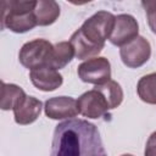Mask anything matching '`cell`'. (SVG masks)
<instances>
[{
  "label": "cell",
  "instance_id": "cell-1",
  "mask_svg": "<svg viewBox=\"0 0 156 156\" xmlns=\"http://www.w3.org/2000/svg\"><path fill=\"white\" fill-rule=\"evenodd\" d=\"M50 156H107L95 124L72 118L58 123L54 130Z\"/></svg>",
  "mask_w": 156,
  "mask_h": 156
},
{
  "label": "cell",
  "instance_id": "cell-2",
  "mask_svg": "<svg viewBox=\"0 0 156 156\" xmlns=\"http://www.w3.org/2000/svg\"><path fill=\"white\" fill-rule=\"evenodd\" d=\"M37 1L5 0L1 2V27L13 33H26L37 24L34 9Z\"/></svg>",
  "mask_w": 156,
  "mask_h": 156
},
{
  "label": "cell",
  "instance_id": "cell-3",
  "mask_svg": "<svg viewBox=\"0 0 156 156\" xmlns=\"http://www.w3.org/2000/svg\"><path fill=\"white\" fill-rule=\"evenodd\" d=\"M116 16L107 11H98L91 17L84 21L79 30L90 43L100 46H105L106 39H110Z\"/></svg>",
  "mask_w": 156,
  "mask_h": 156
},
{
  "label": "cell",
  "instance_id": "cell-4",
  "mask_svg": "<svg viewBox=\"0 0 156 156\" xmlns=\"http://www.w3.org/2000/svg\"><path fill=\"white\" fill-rule=\"evenodd\" d=\"M54 51V45L45 39H34L26 43L18 54L22 66L28 69H37L49 66Z\"/></svg>",
  "mask_w": 156,
  "mask_h": 156
},
{
  "label": "cell",
  "instance_id": "cell-5",
  "mask_svg": "<svg viewBox=\"0 0 156 156\" xmlns=\"http://www.w3.org/2000/svg\"><path fill=\"white\" fill-rule=\"evenodd\" d=\"M78 77L84 83L104 84L111 78V65L106 57L96 56L80 63L77 68Z\"/></svg>",
  "mask_w": 156,
  "mask_h": 156
},
{
  "label": "cell",
  "instance_id": "cell-6",
  "mask_svg": "<svg viewBox=\"0 0 156 156\" xmlns=\"http://www.w3.org/2000/svg\"><path fill=\"white\" fill-rule=\"evenodd\" d=\"M122 62L129 68H138L146 63L151 56V45L144 37H136L134 40L119 49Z\"/></svg>",
  "mask_w": 156,
  "mask_h": 156
},
{
  "label": "cell",
  "instance_id": "cell-7",
  "mask_svg": "<svg viewBox=\"0 0 156 156\" xmlns=\"http://www.w3.org/2000/svg\"><path fill=\"white\" fill-rule=\"evenodd\" d=\"M77 104L79 113L88 118H100L111 110L106 98L95 88L82 94Z\"/></svg>",
  "mask_w": 156,
  "mask_h": 156
},
{
  "label": "cell",
  "instance_id": "cell-8",
  "mask_svg": "<svg viewBox=\"0 0 156 156\" xmlns=\"http://www.w3.org/2000/svg\"><path fill=\"white\" fill-rule=\"evenodd\" d=\"M139 24L136 20L128 13H122L116 16L115 27L110 37V43L115 46H124L138 37Z\"/></svg>",
  "mask_w": 156,
  "mask_h": 156
},
{
  "label": "cell",
  "instance_id": "cell-9",
  "mask_svg": "<svg viewBox=\"0 0 156 156\" xmlns=\"http://www.w3.org/2000/svg\"><path fill=\"white\" fill-rule=\"evenodd\" d=\"M44 111L51 119H72L79 113L77 100L71 96H55L46 100Z\"/></svg>",
  "mask_w": 156,
  "mask_h": 156
},
{
  "label": "cell",
  "instance_id": "cell-10",
  "mask_svg": "<svg viewBox=\"0 0 156 156\" xmlns=\"http://www.w3.org/2000/svg\"><path fill=\"white\" fill-rule=\"evenodd\" d=\"M29 78L33 85L41 91H54L60 88L63 82V78L58 71L50 66L32 69L29 72Z\"/></svg>",
  "mask_w": 156,
  "mask_h": 156
},
{
  "label": "cell",
  "instance_id": "cell-11",
  "mask_svg": "<svg viewBox=\"0 0 156 156\" xmlns=\"http://www.w3.org/2000/svg\"><path fill=\"white\" fill-rule=\"evenodd\" d=\"M43 104L40 100H38L34 96L26 95L12 110L15 122L21 126H27L37 121L41 112Z\"/></svg>",
  "mask_w": 156,
  "mask_h": 156
},
{
  "label": "cell",
  "instance_id": "cell-12",
  "mask_svg": "<svg viewBox=\"0 0 156 156\" xmlns=\"http://www.w3.org/2000/svg\"><path fill=\"white\" fill-rule=\"evenodd\" d=\"M69 43L72 44L74 49V56L78 60H85V58L89 60V58L96 57L104 49V46L95 45L90 43L88 39H85V37L82 34L79 29L71 35Z\"/></svg>",
  "mask_w": 156,
  "mask_h": 156
},
{
  "label": "cell",
  "instance_id": "cell-13",
  "mask_svg": "<svg viewBox=\"0 0 156 156\" xmlns=\"http://www.w3.org/2000/svg\"><path fill=\"white\" fill-rule=\"evenodd\" d=\"M34 15L38 26H50L60 16V6L54 0H39L35 4Z\"/></svg>",
  "mask_w": 156,
  "mask_h": 156
},
{
  "label": "cell",
  "instance_id": "cell-14",
  "mask_svg": "<svg viewBox=\"0 0 156 156\" xmlns=\"http://www.w3.org/2000/svg\"><path fill=\"white\" fill-rule=\"evenodd\" d=\"M26 96L24 90L16 85L1 82V100H0V107L4 111L13 110L15 106Z\"/></svg>",
  "mask_w": 156,
  "mask_h": 156
},
{
  "label": "cell",
  "instance_id": "cell-15",
  "mask_svg": "<svg viewBox=\"0 0 156 156\" xmlns=\"http://www.w3.org/2000/svg\"><path fill=\"white\" fill-rule=\"evenodd\" d=\"M74 56V49L69 41H60L54 45V51L50 61V67L55 69L65 68Z\"/></svg>",
  "mask_w": 156,
  "mask_h": 156
},
{
  "label": "cell",
  "instance_id": "cell-16",
  "mask_svg": "<svg viewBox=\"0 0 156 156\" xmlns=\"http://www.w3.org/2000/svg\"><path fill=\"white\" fill-rule=\"evenodd\" d=\"M136 91L140 100L146 104L156 105V72L141 77L138 82Z\"/></svg>",
  "mask_w": 156,
  "mask_h": 156
},
{
  "label": "cell",
  "instance_id": "cell-17",
  "mask_svg": "<svg viewBox=\"0 0 156 156\" xmlns=\"http://www.w3.org/2000/svg\"><path fill=\"white\" fill-rule=\"evenodd\" d=\"M95 89H98L105 98L106 100L108 101V105L112 108H116L118 107L121 104H122V100H123V90L121 88V85L116 82V80H108L104 84H100V85H95L94 87Z\"/></svg>",
  "mask_w": 156,
  "mask_h": 156
},
{
  "label": "cell",
  "instance_id": "cell-18",
  "mask_svg": "<svg viewBox=\"0 0 156 156\" xmlns=\"http://www.w3.org/2000/svg\"><path fill=\"white\" fill-rule=\"evenodd\" d=\"M141 6L145 10L149 27L154 33H156V1H141Z\"/></svg>",
  "mask_w": 156,
  "mask_h": 156
},
{
  "label": "cell",
  "instance_id": "cell-19",
  "mask_svg": "<svg viewBox=\"0 0 156 156\" xmlns=\"http://www.w3.org/2000/svg\"><path fill=\"white\" fill-rule=\"evenodd\" d=\"M144 156H156V132H154L149 136L146 141Z\"/></svg>",
  "mask_w": 156,
  "mask_h": 156
},
{
  "label": "cell",
  "instance_id": "cell-20",
  "mask_svg": "<svg viewBox=\"0 0 156 156\" xmlns=\"http://www.w3.org/2000/svg\"><path fill=\"white\" fill-rule=\"evenodd\" d=\"M121 156H133V155H130V154H123V155H121Z\"/></svg>",
  "mask_w": 156,
  "mask_h": 156
}]
</instances>
